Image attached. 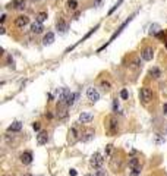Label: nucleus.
<instances>
[{"label":"nucleus","mask_w":167,"mask_h":176,"mask_svg":"<svg viewBox=\"0 0 167 176\" xmlns=\"http://www.w3.org/2000/svg\"><path fill=\"white\" fill-rule=\"evenodd\" d=\"M103 163H104V157L101 156L100 153H94V154L91 156V160H89L91 167H94V169H101Z\"/></svg>","instance_id":"f257e3e1"},{"label":"nucleus","mask_w":167,"mask_h":176,"mask_svg":"<svg viewBox=\"0 0 167 176\" xmlns=\"http://www.w3.org/2000/svg\"><path fill=\"white\" fill-rule=\"evenodd\" d=\"M139 98H141V101L142 103H150L151 100H152V91H151L150 88L147 87H142L141 88V91H139Z\"/></svg>","instance_id":"f03ea898"},{"label":"nucleus","mask_w":167,"mask_h":176,"mask_svg":"<svg viewBox=\"0 0 167 176\" xmlns=\"http://www.w3.org/2000/svg\"><path fill=\"white\" fill-rule=\"evenodd\" d=\"M86 97H88V100L89 101H92V103H95V101H98L100 100V92H98V89L94 87L88 88L86 89Z\"/></svg>","instance_id":"7ed1b4c3"},{"label":"nucleus","mask_w":167,"mask_h":176,"mask_svg":"<svg viewBox=\"0 0 167 176\" xmlns=\"http://www.w3.org/2000/svg\"><path fill=\"white\" fill-rule=\"evenodd\" d=\"M28 24H30V18L27 16V15H21V16H18L15 19V25H16V28H19V30L25 28Z\"/></svg>","instance_id":"20e7f679"},{"label":"nucleus","mask_w":167,"mask_h":176,"mask_svg":"<svg viewBox=\"0 0 167 176\" xmlns=\"http://www.w3.org/2000/svg\"><path fill=\"white\" fill-rule=\"evenodd\" d=\"M117 129H119V122H117V119L115 116H112L109 119V134L110 135H115L117 132Z\"/></svg>","instance_id":"39448f33"},{"label":"nucleus","mask_w":167,"mask_h":176,"mask_svg":"<svg viewBox=\"0 0 167 176\" xmlns=\"http://www.w3.org/2000/svg\"><path fill=\"white\" fill-rule=\"evenodd\" d=\"M9 9H16V10H24L27 6H25V0H13L9 3L7 6Z\"/></svg>","instance_id":"423d86ee"},{"label":"nucleus","mask_w":167,"mask_h":176,"mask_svg":"<svg viewBox=\"0 0 167 176\" xmlns=\"http://www.w3.org/2000/svg\"><path fill=\"white\" fill-rule=\"evenodd\" d=\"M47 141H49L47 131H40L38 135H37V144L38 145H44V144H47Z\"/></svg>","instance_id":"0eeeda50"},{"label":"nucleus","mask_w":167,"mask_h":176,"mask_svg":"<svg viewBox=\"0 0 167 176\" xmlns=\"http://www.w3.org/2000/svg\"><path fill=\"white\" fill-rule=\"evenodd\" d=\"M141 57H142L145 62H150V60H152V57H154V50H152L151 47L144 49V50L141 52Z\"/></svg>","instance_id":"6e6552de"},{"label":"nucleus","mask_w":167,"mask_h":176,"mask_svg":"<svg viewBox=\"0 0 167 176\" xmlns=\"http://www.w3.org/2000/svg\"><path fill=\"white\" fill-rule=\"evenodd\" d=\"M92 119H94V116H92V113H89V112H82V113L79 115V122L81 123H89Z\"/></svg>","instance_id":"1a4fd4ad"},{"label":"nucleus","mask_w":167,"mask_h":176,"mask_svg":"<svg viewBox=\"0 0 167 176\" xmlns=\"http://www.w3.org/2000/svg\"><path fill=\"white\" fill-rule=\"evenodd\" d=\"M76 98H78V92H69V95L66 97L65 103H66V106H67V107H70V106H73V104H75Z\"/></svg>","instance_id":"9d476101"},{"label":"nucleus","mask_w":167,"mask_h":176,"mask_svg":"<svg viewBox=\"0 0 167 176\" xmlns=\"http://www.w3.org/2000/svg\"><path fill=\"white\" fill-rule=\"evenodd\" d=\"M56 28H57V31L59 33H62V34H65L67 31V22L65 19H60V21H57V24H56Z\"/></svg>","instance_id":"9b49d317"},{"label":"nucleus","mask_w":167,"mask_h":176,"mask_svg":"<svg viewBox=\"0 0 167 176\" xmlns=\"http://www.w3.org/2000/svg\"><path fill=\"white\" fill-rule=\"evenodd\" d=\"M21 161H22L24 164H30V163L33 161V153H31V151L22 153V154H21Z\"/></svg>","instance_id":"f8f14e48"},{"label":"nucleus","mask_w":167,"mask_h":176,"mask_svg":"<svg viewBox=\"0 0 167 176\" xmlns=\"http://www.w3.org/2000/svg\"><path fill=\"white\" fill-rule=\"evenodd\" d=\"M31 31H33L34 34H41L44 31V27H43V24H40V22L35 21L33 25H31Z\"/></svg>","instance_id":"ddd939ff"},{"label":"nucleus","mask_w":167,"mask_h":176,"mask_svg":"<svg viewBox=\"0 0 167 176\" xmlns=\"http://www.w3.org/2000/svg\"><path fill=\"white\" fill-rule=\"evenodd\" d=\"M53 43H54V34H53V33H47V34L44 35L43 44H44V46H50Z\"/></svg>","instance_id":"4468645a"},{"label":"nucleus","mask_w":167,"mask_h":176,"mask_svg":"<svg viewBox=\"0 0 167 176\" xmlns=\"http://www.w3.org/2000/svg\"><path fill=\"white\" fill-rule=\"evenodd\" d=\"M22 129V122H19V121H16V122H13L9 128H7V131L9 132H19Z\"/></svg>","instance_id":"2eb2a0df"},{"label":"nucleus","mask_w":167,"mask_h":176,"mask_svg":"<svg viewBox=\"0 0 167 176\" xmlns=\"http://www.w3.org/2000/svg\"><path fill=\"white\" fill-rule=\"evenodd\" d=\"M46 19H47V12H40V13L35 15V21L40 22V24H43Z\"/></svg>","instance_id":"dca6fc26"},{"label":"nucleus","mask_w":167,"mask_h":176,"mask_svg":"<svg viewBox=\"0 0 167 176\" xmlns=\"http://www.w3.org/2000/svg\"><path fill=\"white\" fill-rule=\"evenodd\" d=\"M150 75L152 76V78H155V79H158V78H161V70L158 69V68H152V69L150 70Z\"/></svg>","instance_id":"f3484780"},{"label":"nucleus","mask_w":167,"mask_h":176,"mask_svg":"<svg viewBox=\"0 0 167 176\" xmlns=\"http://www.w3.org/2000/svg\"><path fill=\"white\" fill-rule=\"evenodd\" d=\"M141 164H139V158L136 157H131L129 158V167L131 169H135V167H139Z\"/></svg>","instance_id":"a211bd4d"},{"label":"nucleus","mask_w":167,"mask_h":176,"mask_svg":"<svg viewBox=\"0 0 167 176\" xmlns=\"http://www.w3.org/2000/svg\"><path fill=\"white\" fill-rule=\"evenodd\" d=\"M92 137H94V131H91V129H89V131H86V132L84 134L82 141H89Z\"/></svg>","instance_id":"6ab92c4d"},{"label":"nucleus","mask_w":167,"mask_h":176,"mask_svg":"<svg viewBox=\"0 0 167 176\" xmlns=\"http://www.w3.org/2000/svg\"><path fill=\"white\" fill-rule=\"evenodd\" d=\"M67 7H69L70 10H75V9L78 7V1H76V0H67Z\"/></svg>","instance_id":"aec40b11"},{"label":"nucleus","mask_w":167,"mask_h":176,"mask_svg":"<svg viewBox=\"0 0 167 176\" xmlns=\"http://www.w3.org/2000/svg\"><path fill=\"white\" fill-rule=\"evenodd\" d=\"M131 66L135 68V69L141 68V60H139V59H132V60H131Z\"/></svg>","instance_id":"412c9836"},{"label":"nucleus","mask_w":167,"mask_h":176,"mask_svg":"<svg viewBox=\"0 0 167 176\" xmlns=\"http://www.w3.org/2000/svg\"><path fill=\"white\" fill-rule=\"evenodd\" d=\"M158 30H160V27H158L157 24H154V25H151V28H150V31H148V33H150L151 35H155L157 33H158Z\"/></svg>","instance_id":"4be33fe9"},{"label":"nucleus","mask_w":167,"mask_h":176,"mask_svg":"<svg viewBox=\"0 0 167 176\" xmlns=\"http://www.w3.org/2000/svg\"><path fill=\"white\" fill-rule=\"evenodd\" d=\"M139 173H141V166H139V167H135V169H131L129 176H138Z\"/></svg>","instance_id":"5701e85b"},{"label":"nucleus","mask_w":167,"mask_h":176,"mask_svg":"<svg viewBox=\"0 0 167 176\" xmlns=\"http://www.w3.org/2000/svg\"><path fill=\"white\" fill-rule=\"evenodd\" d=\"M122 3H123V0H117V3H116V4H115V6H113V7H112V9L109 10V15H112V13H113V12L116 10V9L119 7V6H120V4H122Z\"/></svg>","instance_id":"b1692460"},{"label":"nucleus","mask_w":167,"mask_h":176,"mask_svg":"<svg viewBox=\"0 0 167 176\" xmlns=\"http://www.w3.org/2000/svg\"><path fill=\"white\" fill-rule=\"evenodd\" d=\"M110 87H112V85H110V82H109V81H101V88H103V89L109 91V89H110Z\"/></svg>","instance_id":"393cba45"},{"label":"nucleus","mask_w":167,"mask_h":176,"mask_svg":"<svg viewBox=\"0 0 167 176\" xmlns=\"http://www.w3.org/2000/svg\"><path fill=\"white\" fill-rule=\"evenodd\" d=\"M120 97H122L123 100H128V97H129L128 91H126V89H122V91H120Z\"/></svg>","instance_id":"a878e982"},{"label":"nucleus","mask_w":167,"mask_h":176,"mask_svg":"<svg viewBox=\"0 0 167 176\" xmlns=\"http://www.w3.org/2000/svg\"><path fill=\"white\" fill-rule=\"evenodd\" d=\"M40 128H41L40 122H34L33 123V129H34V131H37V132H38V131H40Z\"/></svg>","instance_id":"bb28decb"},{"label":"nucleus","mask_w":167,"mask_h":176,"mask_svg":"<svg viewBox=\"0 0 167 176\" xmlns=\"http://www.w3.org/2000/svg\"><path fill=\"white\" fill-rule=\"evenodd\" d=\"M117 109H119V103H117V100H115V101H113V110L117 112Z\"/></svg>","instance_id":"cd10ccee"},{"label":"nucleus","mask_w":167,"mask_h":176,"mask_svg":"<svg viewBox=\"0 0 167 176\" xmlns=\"http://www.w3.org/2000/svg\"><path fill=\"white\" fill-rule=\"evenodd\" d=\"M95 176H104V172H103V169H97V175Z\"/></svg>","instance_id":"c85d7f7f"},{"label":"nucleus","mask_w":167,"mask_h":176,"mask_svg":"<svg viewBox=\"0 0 167 176\" xmlns=\"http://www.w3.org/2000/svg\"><path fill=\"white\" fill-rule=\"evenodd\" d=\"M69 175H70V176H76V170H75V169H70Z\"/></svg>","instance_id":"c756f323"},{"label":"nucleus","mask_w":167,"mask_h":176,"mask_svg":"<svg viewBox=\"0 0 167 176\" xmlns=\"http://www.w3.org/2000/svg\"><path fill=\"white\" fill-rule=\"evenodd\" d=\"M163 113H164V115L167 116V103H166L164 106H163Z\"/></svg>","instance_id":"7c9ffc66"},{"label":"nucleus","mask_w":167,"mask_h":176,"mask_svg":"<svg viewBox=\"0 0 167 176\" xmlns=\"http://www.w3.org/2000/svg\"><path fill=\"white\" fill-rule=\"evenodd\" d=\"M4 33H6V30H4V27H1L0 28V34H4Z\"/></svg>","instance_id":"2f4dec72"},{"label":"nucleus","mask_w":167,"mask_h":176,"mask_svg":"<svg viewBox=\"0 0 167 176\" xmlns=\"http://www.w3.org/2000/svg\"><path fill=\"white\" fill-rule=\"evenodd\" d=\"M4 19H6V15H1V18H0V21H1V24L4 22Z\"/></svg>","instance_id":"473e14b6"},{"label":"nucleus","mask_w":167,"mask_h":176,"mask_svg":"<svg viewBox=\"0 0 167 176\" xmlns=\"http://www.w3.org/2000/svg\"><path fill=\"white\" fill-rule=\"evenodd\" d=\"M46 118H49V119H51V118H53V115H51V113H46Z\"/></svg>","instance_id":"72a5a7b5"},{"label":"nucleus","mask_w":167,"mask_h":176,"mask_svg":"<svg viewBox=\"0 0 167 176\" xmlns=\"http://www.w3.org/2000/svg\"><path fill=\"white\" fill-rule=\"evenodd\" d=\"M24 176H33V175H30V173H27V175H24Z\"/></svg>","instance_id":"f704fd0d"},{"label":"nucleus","mask_w":167,"mask_h":176,"mask_svg":"<svg viewBox=\"0 0 167 176\" xmlns=\"http://www.w3.org/2000/svg\"><path fill=\"white\" fill-rule=\"evenodd\" d=\"M85 176H95V175H85Z\"/></svg>","instance_id":"c9c22d12"},{"label":"nucleus","mask_w":167,"mask_h":176,"mask_svg":"<svg viewBox=\"0 0 167 176\" xmlns=\"http://www.w3.org/2000/svg\"><path fill=\"white\" fill-rule=\"evenodd\" d=\"M33 1H38V0H33Z\"/></svg>","instance_id":"e433bc0d"}]
</instances>
